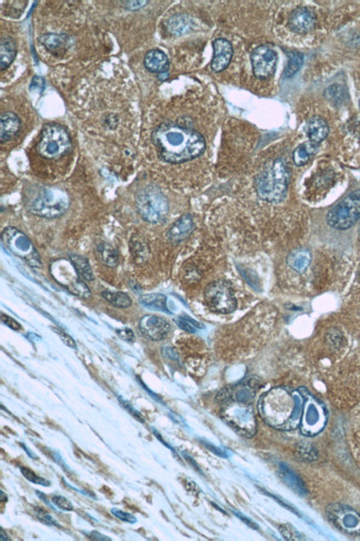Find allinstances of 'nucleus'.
Here are the masks:
<instances>
[{
	"mask_svg": "<svg viewBox=\"0 0 360 541\" xmlns=\"http://www.w3.org/2000/svg\"><path fill=\"white\" fill-rule=\"evenodd\" d=\"M304 404V389L276 387L265 394L258 403L261 418L278 431L300 427Z\"/></svg>",
	"mask_w": 360,
	"mask_h": 541,
	"instance_id": "f257e3e1",
	"label": "nucleus"
},
{
	"mask_svg": "<svg viewBox=\"0 0 360 541\" xmlns=\"http://www.w3.org/2000/svg\"><path fill=\"white\" fill-rule=\"evenodd\" d=\"M152 140L160 156L169 163L190 161L201 156L205 149V138L179 124H160L152 133Z\"/></svg>",
	"mask_w": 360,
	"mask_h": 541,
	"instance_id": "f03ea898",
	"label": "nucleus"
},
{
	"mask_svg": "<svg viewBox=\"0 0 360 541\" xmlns=\"http://www.w3.org/2000/svg\"><path fill=\"white\" fill-rule=\"evenodd\" d=\"M289 170L283 160L270 162L260 175H257V194L270 203H279L286 196L289 185Z\"/></svg>",
	"mask_w": 360,
	"mask_h": 541,
	"instance_id": "7ed1b4c3",
	"label": "nucleus"
},
{
	"mask_svg": "<svg viewBox=\"0 0 360 541\" xmlns=\"http://www.w3.org/2000/svg\"><path fill=\"white\" fill-rule=\"evenodd\" d=\"M221 415L223 420L241 435L252 437L256 432V418L249 403L233 399L224 401Z\"/></svg>",
	"mask_w": 360,
	"mask_h": 541,
	"instance_id": "20e7f679",
	"label": "nucleus"
},
{
	"mask_svg": "<svg viewBox=\"0 0 360 541\" xmlns=\"http://www.w3.org/2000/svg\"><path fill=\"white\" fill-rule=\"evenodd\" d=\"M328 420V410L323 401L312 396L304 389V404H303L302 418L300 429L303 435L312 437L324 431Z\"/></svg>",
	"mask_w": 360,
	"mask_h": 541,
	"instance_id": "39448f33",
	"label": "nucleus"
},
{
	"mask_svg": "<svg viewBox=\"0 0 360 541\" xmlns=\"http://www.w3.org/2000/svg\"><path fill=\"white\" fill-rule=\"evenodd\" d=\"M71 140L67 130L59 124H47L37 145L38 154L46 159L57 160L69 152Z\"/></svg>",
	"mask_w": 360,
	"mask_h": 541,
	"instance_id": "423d86ee",
	"label": "nucleus"
},
{
	"mask_svg": "<svg viewBox=\"0 0 360 541\" xmlns=\"http://www.w3.org/2000/svg\"><path fill=\"white\" fill-rule=\"evenodd\" d=\"M360 219V190L349 193L327 214V223L336 230H347Z\"/></svg>",
	"mask_w": 360,
	"mask_h": 541,
	"instance_id": "0eeeda50",
	"label": "nucleus"
},
{
	"mask_svg": "<svg viewBox=\"0 0 360 541\" xmlns=\"http://www.w3.org/2000/svg\"><path fill=\"white\" fill-rule=\"evenodd\" d=\"M137 206L141 217L151 223L163 221L169 211L167 198L154 187H146L139 192Z\"/></svg>",
	"mask_w": 360,
	"mask_h": 541,
	"instance_id": "6e6552de",
	"label": "nucleus"
},
{
	"mask_svg": "<svg viewBox=\"0 0 360 541\" xmlns=\"http://www.w3.org/2000/svg\"><path fill=\"white\" fill-rule=\"evenodd\" d=\"M69 200L64 191L57 188L43 189L32 201V213L43 218H58L68 210Z\"/></svg>",
	"mask_w": 360,
	"mask_h": 541,
	"instance_id": "1a4fd4ad",
	"label": "nucleus"
},
{
	"mask_svg": "<svg viewBox=\"0 0 360 541\" xmlns=\"http://www.w3.org/2000/svg\"><path fill=\"white\" fill-rule=\"evenodd\" d=\"M3 242L13 254L22 258L28 265L35 267H41L39 254L36 251L35 246H32V241L24 233L15 227H7L3 232Z\"/></svg>",
	"mask_w": 360,
	"mask_h": 541,
	"instance_id": "9d476101",
	"label": "nucleus"
},
{
	"mask_svg": "<svg viewBox=\"0 0 360 541\" xmlns=\"http://www.w3.org/2000/svg\"><path fill=\"white\" fill-rule=\"evenodd\" d=\"M205 301L212 311L228 314L235 311L236 300L233 290L224 281H215L205 288Z\"/></svg>",
	"mask_w": 360,
	"mask_h": 541,
	"instance_id": "9b49d317",
	"label": "nucleus"
},
{
	"mask_svg": "<svg viewBox=\"0 0 360 541\" xmlns=\"http://www.w3.org/2000/svg\"><path fill=\"white\" fill-rule=\"evenodd\" d=\"M329 521L339 530L349 536H360V514L349 506L329 505L326 508Z\"/></svg>",
	"mask_w": 360,
	"mask_h": 541,
	"instance_id": "f8f14e48",
	"label": "nucleus"
},
{
	"mask_svg": "<svg viewBox=\"0 0 360 541\" xmlns=\"http://www.w3.org/2000/svg\"><path fill=\"white\" fill-rule=\"evenodd\" d=\"M253 72L258 79H266L275 72L277 55L274 49L268 45L257 47L253 51L252 57Z\"/></svg>",
	"mask_w": 360,
	"mask_h": 541,
	"instance_id": "ddd939ff",
	"label": "nucleus"
},
{
	"mask_svg": "<svg viewBox=\"0 0 360 541\" xmlns=\"http://www.w3.org/2000/svg\"><path fill=\"white\" fill-rule=\"evenodd\" d=\"M140 330L153 341H161L169 335L171 325L165 319L156 315H146L140 321Z\"/></svg>",
	"mask_w": 360,
	"mask_h": 541,
	"instance_id": "4468645a",
	"label": "nucleus"
},
{
	"mask_svg": "<svg viewBox=\"0 0 360 541\" xmlns=\"http://www.w3.org/2000/svg\"><path fill=\"white\" fill-rule=\"evenodd\" d=\"M315 24V13L305 7L295 9L289 17V28L298 34L310 32Z\"/></svg>",
	"mask_w": 360,
	"mask_h": 541,
	"instance_id": "2eb2a0df",
	"label": "nucleus"
},
{
	"mask_svg": "<svg viewBox=\"0 0 360 541\" xmlns=\"http://www.w3.org/2000/svg\"><path fill=\"white\" fill-rule=\"evenodd\" d=\"M213 48H214V57L211 66L215 72H223L230 65V59L233 55V47L228 40L219 38L214 40Z\"/></svg>",
	"mask_w": 360,
	"mask_h": 541,
	"instance_id": "dca6fc26",
	"label": "nucleus"
},
{
	"mask_svg": "<svg viewBox=\"0 0 360 541\" xmlns=\"http://www.w3.org/2000/svg\"><path fill=\"white\" fill-rule=\"evenodd\" d=\"M20 119L11 111L3 112L0 116V141L1 143L11 140L20 129Z\"/></svg>",
	"mask_w": 360,
	"mask_h": 541,
	"instance_id": "f3484780",
	"label": "nucleus"
},
{
	"mask_svg": "<svg viewBox=\"0 0 360 541\" xmlns=\"http://www.w3.org/2000/svg\"><path fill=\"white\" fill-rule=\"evenodd\" d=\"M193 220L190 215H184L175 222L172 227L167 231V239L172 242H180L188 238L193 231Z\"/></svg>",
	"mask_w": 360,
	"mask_h": 541,
	"instance_id": "a211bd4d",
	"label": "nucleus"
},
{
	"mask_svg": "<svg viewBox=\"0 0 360 541\" xmlns=\"http://www.w3.org/2000/svg\"><path fill=\"white\" fill-rule=\"evenodd\" d=\"M144 66L146 67L148 72H155V74H165L169 69V59L163 51H148L144 58Z\"/></svg>",
	"mask_w": 360,
	"mask_h": 541,
	"instance_id": "6ab92c4d",
	"label": "nucleus"
},
{
	"mask_svg": "<svg viewBox=\"0 0 360 541\" xmlns=\"http://www.w3.org/2000/svg\"><path fill=\"white\" fill-rule=\"evenodd\" d=\"M328 124L321 116H312L307 123V135L310 142L321 143L328 135Z\"/></svg>",
	"mask_w": 360,
	"mask_h": 541,
	"instance_id": "aec40b11",
	"label": "nucleus"
},
{
	"mask_svg": "<svg viewBox=\"0 0 360 541\" xmlns=\"http://www.w3.org/2000/svg\"><path fill=\"white\" fill-rule=\"evenodd\" d=\"M310 260H312V255H310V251L305 250V248H300V250H297V251L289 254L287 262H289V267L296 272H304L305 269H307L308 265H310Z\"/></svg>",
	"mask_w": 360,
	"mask_h": 541,
	"instance_id": "412c9836",
	"label": "nucleus"
},
{
	"mask_svg": "<svg viewBox=\"0 0 360 541\" xmlns=\"http://www.w3.org/2000/svg\"><path fill=\"white\" fill-rule=\"evenodd\" d=\"M16 55V46L9 37L1 38L0 41V67L1 70L7 68L13 62Z\"/></svg>",
	"mask_w": 360,
	"mask_h": 541,
	"instance_id": "4be33fe9",
	"label": "nucleus"
},
{
	"mask_svg": "<svg viewBox=\"0 0 360 541\" xmlns=\"http://www.w3.org/2000/svg\"><path fill=\"white\" fill-rule=\"evenodd\" d=\"M317 151V145L316 143L308 142L303 143L300 147H297L295 149L294 154H293V159L296 166H305L310 161L312 156L316 154Z\"/></svg>",
	"mask_w": 360,
	"mask_h": 541,
	"instance_id": "5701e85b",
	"label": "nucleus"
},
{
	"mask_svg": "<svg viewBox=\"0 0 360 541\" xmlns=\"http://www.w3.org/2000/svg\"><path fill=\"white\" fill-rule=\"evenodd\" d=\"M97 256L106 267H113L119 262L117 251L106 243H101L97 246Z\"/></svg>",
	"mask_w": 360,
	"mask_h": 541,
	"instance_id": "b1692460",
	"label": "nucleus"
},
{
	"mask_svg": "<svg viewBox=\"0 0 360 541\" xmlns=\"http://www.w3.org/2000/svg\"><path fill=\"white\" fill-rule=\"evenodd\" d=\"M70 261H71L72 265L77 271L79 276L85 281H92L93 274L91 271L90 265L87 259H85L83 256L78 255V254H70Z\"/></svg>",
	"mask_w": 360,
	"mask_h": 541,
	"instance_id": "393cba45",
	"label": "nucleus"
},
{
	"mask_svg": "<svg viewBox=\"0 0 360 541\" xmlns=\"http://www.w3.org/2000/svg\"><path fill=\"white\" fill-rule=\"evenodd\" d=\"M67 39L68 38H67L66 34H48L43 36L40 41L43 44V46L48 48L49 51L59 53V51H62L66 46Z\"/></svg>",
	"mask_w": 360,
	"mask_h": 541,
	"instance_id": "a878e982",
	"label": "nucleus"
},
{
	"mask_svg": "<svg viewBox=\"0 0 360 541\" xmlns=\"http://www.w3.org/2000/svg\"><path fill=\"white\" fill-rule=\"evenodd\" d=\"M102 296H104L106 301H108L109 303L112 304L116 307L127 309V307H130L131 304H132L131 298L127 294L122 293V292H108V290H106V292L102 293Z\"/></svg>",
	"mask_w": 360,
	"mask_h": 541,
	"instance_id": "bb28decb",
	"label": "nucleus"
},
{
	"mask_svg": "<svg viewBox=\"0 0 360 541\" xmlns=\"http://www.w3.org/2000/svg\"><path fill=\"white\" fill-rule=\"evenodd\" d=\"M141 302L146 304V307H154L160 311H167V298L161 294H150L141 298Z\"/></svg>",
	"mask_w": 360,
	"mask_h": 541,
	"instance_id": "cd10ccee",
	"label": "nucleus"
},
{
	"mask_svg": "<svg viewBox=\"0 0 360 541\" xmlns=\"http://www.w3.org/2000/svg\"><path fill=\"white\" fill-rule=\"evenodd\" d=\"M303 65L302 53L293 51L289 53V64H287L286 70H285V77L289 78L294 76Z\"/></svg>",
	"mask_w": 360,
	"mask_h": 541,
	"instance_id": "c85d7f7f",
	"label": "nucleus"
},
{
	"mask_svg": "<svg viewBox=\"0 0 360 541\" xmlns=\"http://www.w3.org/2000/svg\"><path fill=\"white\" fill-rule=\"evenodd\" d=\"M70 292L74 295L79 296V298H90L91 292L88 286H85V283L81 280H76L72 282L69 286Z\"/></svg>",
	"mask_w": 360,
	"mask_h": 541,
	"instance_id": "c756f323",
	"label": "nucleus"
},
{
	"mask_svg": "<svg viewBox=\"0 0 360 541\" xmlns=\"http://www.w3.org/2000/svg\"><path fill=\"white\" fill-rule=\"evenodd\" d=\"M188 22H186L184 17H173L169 22V28L173 34H182L188 29Z\"/></svg>",
	"mask_w": 360,
	"mask_h": 541,
	"instance_id": "7c9ffc66",
	"label": "nucleus"
},
{
	"mask_svg": "<svg viewBox=\"0 0 360 541\" xmlns=\"http://www.w3.org/2000/svg\"><path fill=\"white\" fill-rule=\"evenodd\" d=\"M20 470H22V475H24L28 481H32V483H37V485H43V486H49V481H46L43 478L39 477V476L36 475L35 473H32V470L27 469V468H20Z\"/></svg>",
	"mask_w": 360,
	"mask_h": 541,
	"instance_id": "2f4dec72",
	"label": "nucleus"
},
{
	"mask_svg": "<svg viewBox=\"0 0 360 541\" xmlns=\"http://www.w3.org/2000/svg\"><path fill=\"white\" fill-rule=\"evenodd\" d=\"M176 322H178L179 326L183 328V330H186V332L194 333L196 330V328H199V325L190 320V319H186V317H179V319H176Z\"/></svg>",
	"mask_w": 360,
	"mask_h": 541,
	"instance_id": "473e14b6",
	"label": "nucleus"
},
{
	"mask_svg": "<svg viewBox=\"0 0 360 541\" xmlns=\"http://www.w3.org/2000/svg\"><path fill=\"white\" fill-rule=\"evenodd\" d=\"M53 502L56 505L57 507L60 508L62 510H67V512H71L74 509L71 502L68 499L64 498L62 496H53Z\"/></svg>",
	"mask_w": 360,
	"mask_h": 541,
	"instance_id": "72a5a7b5",
	"label": "nucleus"
},
{
	"mask_svg": "<svg viewBox=\"0 0 360 541\" xmlns=\"http://www.w3.org/2000/svg\"><path fill=\"white\" fill-rule=\"evenodd\" d=\"M112 514H113L116 517L119 518V519L123 520V521H127V523H135L137 520H135V518L133 517L132 515H130V514H127V512H121V510L118 509H112L111 510Z\"/></svg>",
	"mask_w": 360,
	"mask_h": 541,
	"instance_id": "f704fd0d",
	"label": "nucleus"
},
{
	"mask_svg": "<svg viewBox=\"0 0 360 541\" xmlns=\"http://www.w3.org/2000/svg\"><path fill=\"white\" fill-rule=\"evenodd\" d=\"M55 332L60 336L61 340L66 345L72 347V349H76V342L74 341V338L71 336L68 335L67 333L62 332L61 330H57V328H55Z\"/></svg>",
	"mask_w": 360,
	"mask_h": 541,
	"instance_id": "c9c22d12",
	"label": "nucleus"
},
{
	"mask_svg": "<svg viewBox=\"0 0 360 541\" xmlns=\"http://www.w3.org/2000/svg\"><path fill=\"white\" fill-rule=\"evenodd\" d=\"M117 333L118 335H119V338H121L123 341H134V334H133L132 330H129V328H122V330H118Z\"/></svg>",
	"mask_w": 360,
	"mask_h": 541,
	"instance_id": "e433bc0d",
	"label": "nucleus"
},
{
	"mask_svg": "<svg viewBox=\"0 0 360 541\" xmlns=\"http://www.w3.org/2000/svg\"><path fill=\"white\" fill-rule=\"evenodd\" d=\"M1 321H3L4 324L7 325V326L13 328V330H22V326H20V324H19L18 322H16V321L13 320L11 317L7 316V315H1Z\"/></svg>",
	"mask_w": 360,
	"mask_h": 541,
	"instance_id": "4c0bfd02",
	"label": "nucleus"
},
{
	"mask_svg": "<svg viewBox=\"0 0 360 541\" xmlns=\"http://www.w3.org/2000/svg\"><path fill=\"white\" fill-rule=\"evenodd\" d=\"M125 7L129 9H132V11H134V9H139L141 8V7H144V5H146V1H125Z\"/></svg>",
	"mask_w": 360,
	"mask_h": 541,
	"instance_id": "58836bf2",
	"label": "nucleus"
},
{
	"mask_svg": "<svg viewBox=\"0 0 360 541\" xmlns=\"http://www.w3.org/2000/svg\"><path fill=\"white\" fill-rule=\"evenodd\" d=\"M39 518L41 521H43V523H48V525H58V523H57L56 521H55V520L50 517V516L47 515V514H45V512H40Z\"/></svg>",
	"mask_w": 360,
	"mask_h": 541,
	"instance_id": "ea45409f",
	"label": "nucleus"
},
{
	"mask_svg": "<svg viewBox=\"0 0 360 541\" xmlns=\"http://www.w3.org/2000/svg\"><path fill=\"white\" fill-rule=\"evenodd\" d=\"M90 536V538L95 539V540H110V538H106V536H102V535L99 533H91Z\"/></svg>",
	"mask_w": 360,
	"mask_h": 541,
	"instance_id": "a19ab883",
	"label": "nucleus"
},
{
	"mask_svg": "<svg viewBox=\"0 0 360 541\" xmlns=\"http://www.w3.org/2000/svg\"><path fill=\"white\" fill-rule=\"evenodd\" d=\"M0 533H1V541L9 540L8 537H7V535H5V531L3 529L0 530Z\"/></svg>",
	"mask_w": 360,
	"mask_h": 541,
	"instance_id": "79ce46f5",
	"label": "nucleus"
},
{
	"mask_svg": "<svg viewBox=\"0 0 360 541\" xmlns=\"http://www.w3.org/2000/svg\"><path fill=\"white\" fill-rule=\"evenodd\" d=\"M1 502H5V493L1 491Z\"/></svg>",
	"mask_w": 360,
	"mask_h": 541,
	"instance_id": "37998d69",
	"label": "nucleus"
}]
</instances>
